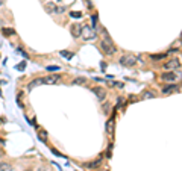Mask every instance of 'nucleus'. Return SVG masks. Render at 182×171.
Masks as SVG:
<instances>
[{"mask_svg": "<svg viewBox=\"0 0 182 171\" xmlns=\"http://www.w3.org/2000/svg\"><path fill=\"white\" fill-rule=\"evenodd\" d=\"M15 68H17V70H20V71H23V70L26 68V62H21V64H18Z\"/></svg>", "mask_w": 182, "mask_h": 171, "instance_id": "22", "label": "nucleus"}, {"mask_svg": "<svg viewBox=\"0 0 182 171\" xmlns=\"http://www.w3.org/2000/svg\"><path fill=\"white\" fill-rule=\"evenodd\" d=\"M46 11H47V14H56L58 12V6L53 2H47L46 3Z\"/></svg>", "mask_w": 182, "mask_h": 171, "instance_id": "9", "label": "nucleus"}, {"mask_svg": "<svg viewBox=\"0 0 182 171\" xmlns=\"http://www.w3.org/2000/svg\"><path fill=\"white\" fill-rule=\"evenodd\" d=\"M175 91H179V88L176 85H169V86H166V88H162V94H172Z\"/></svg>", "mask_w": 182, "mask_h": 171, "instance_id": "10", "label": "nucleus"}, {"mask_svg": "<svg viewBox=\"0 0 182 171\" xmlns=\"http://www.w3.org/2000/svg\"><path fill=\"white\" fill-rule=\"evenodd\" d=\"M100 47H102V52H103L105 55H114V53L117 52V50H115V45H114L112 40H111L109 37H106V38L102 40Z\"/></svg>", "mask_w": 182, "mask_h": 171, "instance_id": "1", "label": "nucleus"}, {"mask_svg": "<svg viewBox=\"0 0 182 171\" xmlns=\"http://www.w3.org/2000/svg\"><path fill=\"white\" fill-rule=\"evenodd\" d=\"M0 156H2V153H0Z\"/></svg>", "mask_w": 182, "mask_h": 171, "instance_id": "26", "label": "nucleus"}, {"mask_svg": "<svg viewBox=\"0 0 182 171\" xmlns=\"http://www.w3.org/2000/svg\"><path fill=\"white\" fill-rule=\"evenodd\" d=\"M17 52H18V53H21V55H23L24 58H27V53H26V52H24L23 48H17Z\"/></svg>", "mask_w": 182, "mask_h": 171, "instance_id": "24", "label": "nucleus"}, {"mask_svg": "<svg viewBox=\"0 0 182 171\" xmlns=\"http://www.w3.org/2000/svg\"><path fill=\"white\" fill-rule=\"evenodd\" d=\"M47 70H49V71H59V67H58V65H49Z\"/></svg>", "mask_w": 182, "mask_h": 171, "instance_id": "21", "label": "nucleus"}, {"mask_svg": "<svg viewBox=\"0 0 182 171\" xmlns=\"http://www.w3.org/2000/svg\"><path fill=\"white\" fill-rule=\"evenodd\" d=\"M46 138H47V133H46V132H41V133H40V139H41V141H46Z\"/></svg>", "mask_w": 182, "mask_h": 171, "instance_id": "23", "label": "nucleus"}, {"mask_svg": "<svg viewBox=\"0 0 182 171\" xmlns=\"http://www.w3.org/2000/svg\"><path fill=\"white\" fill-rule=\"evenodd\" d=\"M161 79L164 82H176V79H179V74H176V73H164L161 76Z\"/></svg>", "mask_w": 182, "mask_h": 171, "instance_id": "5", "label": "nucleus"}, {"mask_svg": "<svg viewBox=\"0 0 182 171\" xmlns=\"http://www.w3.org/2000/svg\"><path fill=\"white\" fill-rule=\"evenodd\" d=\"M106 132H108V135L114 133V118H109L106 121Z\"/></svg>", "mask_w": 182, "mask_h": 171, "instance_id": "11", "label": "nucleus"}, {"mask_svg": "<svg viewBox=\"0 0 182 171\" xmlns=\"http://www.w3.org/2000/svg\"><path fill=\"white\" fill-rule=\"evenodd\" d=\"M73 84H75V85H85V84H87V79H85V77H78V79L73 80Z\"/></svg>", "mask_w": 182, "mask_h": 171, "instance_id": "15", "label": "nucleus"}, {"mask_svg": "<svg viewBox=\"0 0 182 171\" xmlns=\"http://www.w3.org/2000/svg\"><path fill=\"white\" fill-rule=\"evenodd\" d=\"M38 85H43V79H35V80H32V82L27 85V88H29V89H34L35 86H38Z\"/></svg>", "mask_w": 182, "mask_h": 171, "instance_id": "12", "label": "nucleus"}, {"mask_svg": "<svg viewBox=\"0 0 182 171\" xmlns=\"http://www.w3.org/2000/svg\"><path fill=\"white\" fill-rule=\"evenodd\" d=\"M81 37H82V40H85V41H90V40H96L97 38V32L90 27V26H82V30H81Z\"/></svg>", "mask_w": 182, "mask_h": 171, "instance_id": "2", "label": "nucleus"}, {"mask_svg": "<svg viewBox=\"0 0 182 171\" xmlns=\"http://www.w3.org/2000/svg\"><path fill=\"white\" fill-rule=\"evenodd\" d=\"M153 97H155V94L150 92V91H146V92L143 94V98H153Z\"/></svg>", "mask_w": 182, "mask_h": 171, "instance_id": "17", "label": "nucleus"}, {"mask_svg": "<svg viewBox=\"0 0 182 171\" xmlns=\"http://www.w3.org/2000/svg\"><path fill=\"white\" fill-rule=\"evenodd\" d=\"M0 171H12V165L6 164V162H2L0 164Z\"/></svg>", "mask_w": 182, "mask_h": 171, "instance_id": "13", "label": "nucleus"}, {"mask_svg": "<svg viewBox=\"0 0 182 171\" xmlns=\"http://www.w3.org/2000/svg\"><path fill=\"white\" fill-rule=\"evenodd\" d=\"M100 162H102V158H99L96 162H93V164H88V167H91V168H96V167H99L100 165Z\"/></svg>", "mask_w": 182, "mask_h": 171, "instance_id": "18", "label": "nucleus"}, {"mask_svg": "<svg viewBox=\"0 0 182 171\" xmlns=\"http://www.w3.org/2000/svg\"><path fill=\"white\" fill-rule=\"evenodd\" d=\"M136 62H143V61H141V58L138 59L134 55H125V56L120 58V64H122L123 67H134Z\"/></svg>", "mask_w": 182, "mask_h": 171, "instance_id": "3", "label": "nucleus"}, {"mask_svg": "<svg viewBox=\"0 0 182 171\" xmlns=\"http://www.w3.org/2000/svg\"><path fill=\"white\" fill-rule=\"evenodd\" d=\"M61 56H64V58H67V59H70V58H71L73 55H71L70 52H64V50H62V52H61Z\"/></svg>", "mask_w": 182, "mask_h": 171, "instance_id": "20", "label": "nucleus"}, {"mask_svg": "<svg viewBox=\"0 0 182 171\" xmlns=\"http://www.w3.org/2000/svg\"><path fill=\"white\" fill-rule=\"evenodd\" d=\"M164 68L166 70H176V68L179 70L181 68V61L179 59H170L169 62L164 64Z\"/></svg>", "mask_w": 182, "mask_h": 171, "instance_id": "4", "label": "nucleus"}, {"mask_svg": "<svg viewBox=\"0 0 182 171\" xmlns=\"http://www.w3.org/2000/svg\"><path fill=\"white\" fill-rule=\"evenodd\" d=\"M3 2H5V0H0V5H3Z\"/></svg>", "mask_w": 182, "mask_h": 171, "instance_id": "25", "label": "nucleus"}, {"mask_svg": "<svg viewBox=\"0 0 182 171\" xmlns=\"http://www.w3.org/2000/svg\"><path fill=\"white\" fill-rule=\"evenodd\" d=\"M70 15H71L73 18H81V17H82V14H81V12H78V11H73V12H70Z\"/></svg>", "mask_w": 182, "mask_h": 171, "instance_id": "19", "label": "nucleus"}, {"mask_svg": "<svg viewBox=\"0 0 182 171\" xmlns=\"http://www.w3.org/2000/svg\"><path fill=\"white\" fill-rule=\"evenodd\" d=\"M81 30H82V26H79V24H76V23L70 26V32H71V35H73V37H76V38H79Z\"/></svg>", "mask_w": 182, "mask_h": 171, "instance_id": "8", "label": "nucleus"}, {"mask_svg": "<svg viewBox=\"0 0 182 171\" xmlns=\"http://www.w3.org/2000/svg\"><path fill=\"white\" fill-rule=\"evenodd\" d=\"M2 32L5 34V35H14L15 32H14V29H6V27H3L2 29Z\"/></svg>", "mask_w": 182, "mask_h": 171, "instance_id": "16", "label": "nucleus"}, {"mask_svg": "<svg viewBox=\"0 0 182 171\" xmlns=\"http://www.w3.org/2000/svg\"><path fill=\"white\" fill-rule=\"evenodd\" d=\"M59 80V74H49L47 77L43 79V84H49V85H53Z\"/></svg>", "mask_w": 182, "mask_h": 171, "instance_id": "6", "label": "nucleus"}, {"mask_svg": "<svg viewBox=\"0 0 182 171\" xmlns=\"http://www.w3.org/2000/svg\"><path fill=\"white\" fill-rule=\"evenodd\" d=\"M167 56V53H159V55H150L152 61H159V59H164Z\"/></svg>", "mask_w": 182, "mask_h": 171, "instance_id": "14", "label": "nucleus"}, {"mask_svg": "<svg viewBox=\"0 0 182 171\" xmlns=\"http://www.w3.org/2000/svg\"><path fill=\"white\" fill-rule=\"evenodd\" d=\"M93 92L97 95V98H99V100H103V98L106 97L105 89H103V88H100V86H94V88H93Z\"/></svg>", "mask_w": 182, "mask_h": 171, "instance_id": "7", "label": "nucleus"}]
</instances>
